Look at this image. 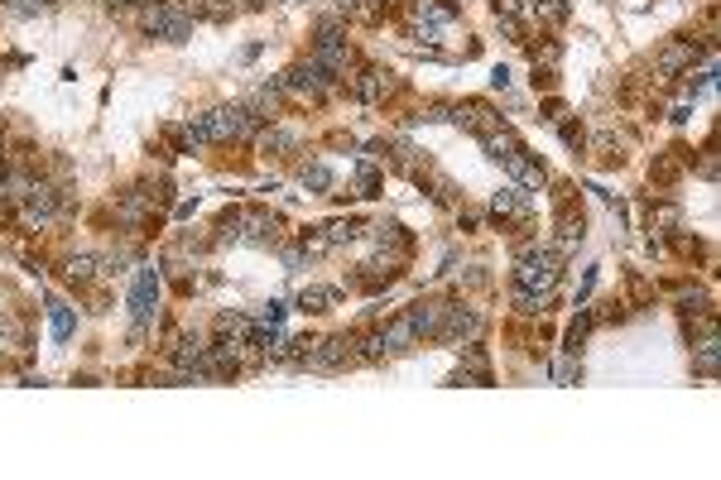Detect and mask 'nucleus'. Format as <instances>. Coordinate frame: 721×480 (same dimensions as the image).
<instances>
[{
    "mask_svg": "<svg viewBox=\"0 0 721 480\" xmlns=\"http://www.w3.org/2000/svg\"><path fill=\"white\" fill-rule=\"evenodd\" d=\"M558 274H563L558 250H548V245H529V250H519L515 288H525V294H553V288H558Z\"/></svg>",
    "mask_w": 721,
    "mask_h": 480,
    "instance_id": "obj_1",
    "label": "nucleus"
},
{
    "mask_svg": "<svg viewBox=\"0 0 721 480\" xmlns=\"http://www.w3.org/2000/svg\"><path fill=\"white\" fill-rule=\"evenodd\" d=\"M265 115H255L250 106H216L207 111V135L212 145H226V140H250V135H260Z\"/></svg>",
    "mask_w": 721,
    "mask_h": 480,
    "instance_id": "obj_2",
    "label": "nucleus"
},
{
    "mask_svg": "<svg viewBox=\"0 0 721 480\" xmlns=\"http://www.w3.org/2000/svg\"><path fill=\"white\" fill-rule=\"evenodd\" d=\"M140 25H145V34H155V39H164V44H188V34H193V20L183 15V5H169V0L149 5L140 15Z\"/></svg>",
    "mask_w": 721,
    "mask_h": 480,
    "instance_id": "obj_3",
    "label": "nucleus"
},
{
    "mask_svg": "<svg viewBox=\"0 0 721 480\" xmlns=\"http://www.w3.org/2000/svg\"><path fill=\"white\" fill-rule=\"evenodd\" d=\"M481 332H486V317L476 313V307L447 303V317H443L438 341H447V346H472V341H481Z\"/></svg>",
    "mask_w": 721,
    "mask_h": 480,
    "instance_id": "obj_4",
    "label": "nucleus"
},
{
    "mask_svg": "<svg viewBox=\"0 0 721 480\" xmlns=\"http://www.w3.org/2000/svg\"><path fill=\"white\" fill-rule=\"evenodd\" d=\"M155 303H159V269H140L135 284H130V317H135V327H130V336H145L149 317H155Z\"/></svg>",
    "mask_w": 721,
    "mask_h": 480,
    "instance_id": "obj_5",
    "label": "nucleus"
},
{
    "mask_svg": "<svg viewBox=\"0 0 721 480\" xmlns=\"http://www.w3.org/2000/svg\"><path fill=\"white\" fill-rule=\"evenodd\" d=\"M20 216H25V226H29V231L48 226V221L58 216V187L35 178V183L25 187V197H20Z\"/></svg>",
    "mask_w": 721,
    "mask_h": 480,
    "instance_id": "obj_6",
    "label": "nucleus"
},
{
    "mask_svg": "<svg viewBox=\"0 0 721 480\" xmlns=\"http://www.w3.org/2000/svg\"><path fill=\"white\" fill-rule=\"evenodd\" d=\"M279 82H284V92H294V96H304V101H317V96H323V92H327L337 77H332V73H323V67H317V63L308 58V63L289 67V73H284Z\"/></svg>",
    "mask_w": 721,
    "mask_h": 480,
    "instance_id": "obj_7",
    "label": "nucleus"
},
{
    "mask_svg": "<svg viewBox=\"0 0 721 480\" xmlns=\"http://www.w3.org/2000/svg\"><path fill=\"white\" fill-rule=\"evenodd\" d=\"M351 346H356L351 336H327V341H313V351L304 360H308L313 370H337L342 360H356V351H351Z\"/></svg>",
    "mask_w": 721,
    "mask_h": 480,
    "instance_id": "obj_8",
    "label": "nucleus"
},
{
    "mask_svg": "<svg viewBox=\"0 0 721 480\" xmlns=\"http://www.w3.org/2000/svg\"><path fill=\"white\" fill-rule=\"evenodd\" d=\"M481 145H486V154H491L496 164H506V168H515L519 159H525V145H519V135H515L510 125L486 130V135H481Z\"/></svg>",
    "mask_w": 721,
    "mask_h": 480,
    "instance_id": "obj_9",
    "label": "nucleus"
},
{
    "mask_svg": "<svg viewBox=\"0 0 721 480\" xmlns=\"http://www.w3.org/2000/svg\"><path fill=\"white\" fill-rule=\"evenodd\" d=\"M390 92H395V77L385 73V67H366V73H356V77H351V96L371 101V106H376V101H385Z\"/></svg>",
    "mask_w": 721,
    "mask_h": 480,
    "instance_id": "obj_10",
    "label": "nucleus"
},
{
    "mask_svg": "<svg viewBox=\"0 0 721 480\" xmlns=\"http://www.w3.org/2000/svg\"><path fill=\"white\" fill-rule=\"evenodd\" d=\"M405 317H409L414 336H438V332H443V317H447V303H438V298H428V303H414Z\"/></svg>",
    "mask_w": 721,
    "mask_h": 480,
    "instance_id": "obj_11",
    "label": "nucleus"
},
{
    "mask_svg": "<svg viewBox=\"0 0 721 480\" xmlns=\"http://www.w3.org/2000/svg\"><path fill=\"white\" fill-rule=\"evenodd\" d=\"M452 385H491V360H486V351L476 346H462V370L452 375Z\"/></svg>",
    "mask_w": 721,
    "mask_h": 480,
    "instance_id": "obj_12",
    "label": "nucleus"
},
{
    "mask_svg": "<svg viewBox=\"0 0 721 480\" xmlns=\"http://www.w3.org/2000/svg\"><path fill=\"white\" fill-rule=\"evenodd\" d=\"M693 58H697V44L693 39L668 44L664 54H659V77H674V73H683V67H693Z\"/></svg>",
    "mask_w": 721,
    "mask_h": 480,
    "instance_id": "obj_13",
    "label": "nucleus"
},
{
    "mask_svg": "<svg viewBox=\"0 0 721 480\" xmlns=\"http://www.w3.org/2000/svg\"><path fill=\"white\" fill-rule=\"evenodd\" d=\"M236 221L245 226L241 235H245V240H255V245H275V240H279V221H275V216H265V212H245V216H236Z\"/></svg>",
    "mask_w": 721,
    "mask_h": 480,
    "instance_id": "obj_14",
    "label": "nucleus"
},
{
    "mask_svg": "<svg viewBox=\"0 0 721 480\" xmlns=\"http://www.w3.org/2000/svg\"><path fill=\"white\" fill-rule=\"evenodd\" d=\"M414 20L428 25V29H447L452 20H457V10H452V5H438V0H414Z\"/></svg>",
    "mask_w": 721,
    "mask_h": 480,
    "instance_id": "obj_15",
    "label": "nucleus"
},
{
    "mask_svg": "<svg viewBox=\"0 0 721 480\" xmlns=\"http://www.w3.org/2000/svg\"><path fill=\"white\" fill-rule=\"evenodd\" d=\"M491 212L496 216H529V193L525 187H506V193L491 197Z\"/></svg>",
    "mask_w": 721,
    "mask_h": 480,
    "instance_id": "obj_16",
    "label": "nucleus"
},
{
    "mask_svg": "<svg viewBox=\"0 0 721 480\" xmlns=\"http://www.w3.org/2000/svg\"><path fill=\"white\" fill-rule=\"evenodd\" d=\"M716 355H721V351H716V336L707 332V336L697 341V351H693V365H697L702 380H716Z\"/></svg>",
    "mask_w": 721,
    "mask_h": 480,
    "instance_id": "obj_17",
    "label": "nucleus"
},
{
    "mask_svg": "<svg viewBox=\"0 0 721 480\" xmlns=\"http://www.w3.org/2000/svg\"><path fill=\"white\" fill-rule=\"evenodd\" d=\"M73 327H77L73 307H68V303H48V332H54V341H68Z\"/></svg>",
    "mask_w": 721,
    "mask_h": 480,
    "instance_id": "obj_18",
    "label": "nucleus"
},
{
    "mask_svg": "<svg viewBox=\"0 0 721 480\" xmlns=\"http://www.w3.org/2000/svg\"><path fill=\"white\" fill-rule=\"evenodd\" d=\"M96 269H102V260H96V255H73L63 274H68L73 284H92V279H96Z\"/></svg>",
    "mask_w": 721,
    "mask_h": 480,
    "instance_id": "obj_19",
    "label": "nucleus"
},
{
    "mask_svg": "<svg viewBox=\"0 0 721 480\" xmlns=\"http://www.w3.org/2000/svg\"><path fill=\"white\" fill-rule=\"evenodd\" d=\"M332 303H337V288H304V294H298V307H304V313H327Z\"/></svg>",
    "mask_w": 721,
    "mask_h": 480,
    "instance_id": "obj_20",
    "label": "nucleus"
},
{
    "mask_svg": "<svg viewBox=\"0 0 721 480\" xmlns=\"http://www.w3.org/2000/svg\"><path fill=\"white\" fill-rule=\"evenodd\" d=\"M260 149L265 154H289V149H298V140L289 130H260Z\"/></svg>",
    "mask_w": 721,
    "mask_h": 480,
    "instance_id": "obj_21",
    "label": "nucleus"
},
{
    "mask_svg": "<svg viewBox=\"0 0 721 480\" xmlns=\"http://www.w3.org/2000/svg\"><path fill=\"white\" fill-rule=\"evenodd\" d=\"M515 307H519V313H548L553 294H525V288H515Z\"/></svg>",
    "mask_w": 721,
    "mask_h": 480,
    "instance_id": "obj_22",
    "label": "nucleus"
},
{
    "mask_svg": "<svg viewBox=\"0 0 721 480\" xmlns=\"http://www.w3.org/2000/svg\"><path fill=\"white\" fill-rule=\"evenodd\" d=\"M304 187H313V193H327V187H332V174H327L323 164H308V168H304Z\"/></svg>",
    "mask_w": 721,
    "mask_h": 480,
    "instance_id": "obj_23",
    "label": "nucleus"
},
{
    "mask_svg": "<svg viewBox=\"0 0 721 480\" xmlns=\"http://www.w3.org/2000/svg\"><path fill=\"white\" fill-rule=\"evenodd\" d=\"M58 0H5L10 15H39V10H54Z\"/></svg>",
    "mask_w": 721,
    "mask_h": 480,
    "instance_id": "obj_24",
    "label": "nucleus"
},
{
    "mask_svg": "<svg viewBox=\"0 0 721 480\" xmlns=\"http://www.w3.org/2000/svg\"><path fill=\"white\" fill-rule=\"evenodd\" d=\"M346 240H356V221H332V226H327V245H346Z\"/></svg>",
    "mask_w": 721,
    "mask_h": 480,
    "instance_id": "obj_25",
    "label": "nucleus"
},
{
    "mask_svg": "<svg viewBox=\"0 0 721 480\" xmlns=\"http://www.w3.org/2000/svg\"><path fill=\"white\" fill-rule=\"evenodd\" d=\"M582 245V216H563V250Z\"/></svg>",
    "mask_w": 721,
    "mask_h": 480,
    "instance_id": "obj_26",
    "label": "nucleus"
},
{
    "mask_svg": "<svg viewBox=\"0 0 721 480\" xmlns=\"http://www.w3.org/2000/svg\"><path fill=\"white\" fill-rule=\"evenodd\" d=\"M255 317L265 322V327H279V322H284V303H265V307H260Z\"/></svg>",
    "mask_w": 721,
    "mask_h": 480,
    "instance_id": "obj_27",
    "label": "nucleus"
},
{
    "mask_svg": "<svg viewBox=\"0 0 721 480\" xmlns=\"http://www.w3.org/2000/svg\"><path fill=\"white\" fill-rule=\"evenodd\" d=\"M376 187H380V174H376L371 164H361V193H366V197H376Z\"/></svg>",
    "mask_w": 721,
    "mask_h": 480,
    "instance_id": "obj_28",
    "label": "nucleus"
},
{
    "mask_svg": "<svg viewBox=\"0 0 721 480\" xmlns=\"http://www.w3.org/2000/svg\"><path fill=\"white\" fill-rule=\"evenodd\" d=\"M563 145H582V125H573V120H563Z\"/></svg>",
    "mask_w": 721,
    "mask_h": 480,
    "instance_id": "obj_29",
    "label": "nucleus"
},
{
    "mask_svg": "<svg viewBox=\"0 0 721 480\" xmlns=\"http://www.w3.org/2000/svg\"><path fill=\"white\" fill-rule=\"evenodd\" d=\"M525 10V0H496V15H519Z\"/></svg>",
    "mask_w": 721,
    "mask_h": 480,
    "instance_id": "obj_30",
    "label": "nucleus"
},
{
    "mask_svg": "<svg viewBox=\"0 0 721 480\" xmlns=\"http://www.w3.org/2000/svg\"><path fill=\"white\" fill-rule=\"evenodd\" d=\"M111 10H125V5H145V0H106Z\"/></svg>",
    "mask_w": 721,
    "mask_h": 480,
    "instance_id": "obj_31",
    "label": "nucleus"
}]
</instances>
